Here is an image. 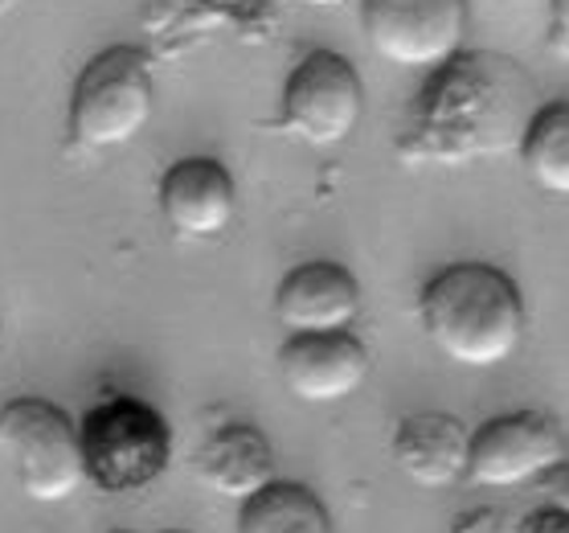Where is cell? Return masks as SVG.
<instances>
[{"instance_id": "6da1fadb", "label": "cell", "mask_w": 569, "mask_h": 533, "mask_svg": "<svg viewBox=\"0 0 569 533\" xmlns=\"http://www.w3.org/2000/svg\"><path fill=\"white\" fill-rule=\"evenodd\" d=\"M532 116V79L517 58L496 50H459L427 70L415 116L393 148L415 169H459L505 148H520Z\"/></svg>"}, {"instance_id": "7a4b0ae2", "label": "cell", "mask_w": 569, "mask_h": 533, "mask_svg": "<svg viewBox=\"0 0 569 533\" xmlns=\"http://www.w3.org/2000/svg\"><path fill=\"white\" fill-rule=\"evenodd\" d=\"M418 320L447 362L492 369L520 349L525 296L517 279L492 263H451L427 279L418 296Z\"/></svg>"}, {"instance_id": "3957f363", "label": "cell", "mask_w": 569, "mask_h": 533, "mask_svg": "<svg viewBox=\"0 0 569 533\" xmlns=\"http://www.w3.org/2000/svg\"><path fill=\"white\" fill-rule=\"evenodd\" d=\"M87 484L99 493H143L172 464V431L156 406L116 394L78 423Z\"/></svg>"}, {"instance_id": "277c9868", "label": "cell", "mask_w": 569, "mask_h": 533, "mask_svg": "<svg viewBox=\"0 0 569 533\" xmlns=\"http://www.w3.org/2000/svg\"><path fill=\"white\" fill-rule=\"evenodd\" d=\"M152 107V58L140 46H107L74 79L70 140L78 148H123L148 128Z\"/></svg>"}, {"instance_id": "5b68a950", "label": "cell", "mask_w": 569, "mask_h": 533, "mask_svg": "<svg viewBox=\"0 0 569 533\" xmlns=\"http://www.w3.org/2000/svg\"><path fill=\"white\" fill-rule=\"evenodd\" d=\"M0 447L13 460L17 484L29 501L58 505L87 484L82 431L46 398H13L0 406Z\"/></svg>"}, {"instance_id": "8992f818", "label": "cell", "mask_w": 569, "mask_h": 533, "mask_svg": "<svg viewBox=\"0 0 569 533\" xmlns=\"http://www.w3.org/2000/svg\"><path fill=\"white\" fill-rule=\"evenodd\" d=\"M365 111V87L357 66L337 50H311L283 82L279 128L311 148L349 140Z\"/></svg>"}, {"instance_id": "52a82bcc", "label": "cell", "mask_w": 569, "mask_h": 533, "mask_svg": "<svg viewBox=\"0 0 569 533\" xmlns=\"http://www.w3.org/2000/svg\"><path fill=\"white\" fill-rule=\"evenodd\" d=\"M361 29L386 62L435 70L463 50L471 0H361Z\"/></svg>"}, {"instance_id": "ba28073f", "label": "cell", "mask_w": 569, "mask_h": 533, "mask_svg": "<svg viewBox=\"0 0 569 533\" xmlns=\"http://www.w3.org/2000/svg\"><path fill=\"white\" fill-rule=\"evenodd\" d=\"M561 460H566V440L553 418L541 411H512L471 431L467 481L479 488H517L541 481Z\"/></svg>"}, {"instance_id": "9c48e42d", "label": "cell", "mask_w": 569, "mask_h": 533, "mask_svg": "<svg viewBox=\"0 0 569 533\" xmlns=\"http://www.w3.org/2000/svg\"><path fill=\"white\" fill-rule=\"evenodd\" d=\"M369 369H373V357L349 328L345 333H299V337H287L279 349V377L287 394H296L299 403H340L361 391Z\"/></svg>"}, {"instance_id": "30bf717a", "label": "cell", "mask_w": 569, "mask_h": 533, "mask_svg": "<svg viewBox=\"0 0 569 533\" xmlns=\"http://www.w3.org/2000/svg\"><path fill=\"white\" fill-rule=\"evenodd\" d=\"M357 316H361V284L340 263H299L283 275V284L274 292V320L291 337H299V333H345Z\"/></svg>"}, {"instance_id": "8fae6325", "label": "cell", "mask_w": 569, "mask_h": 533, "mask_svg": "<svg viewBox=\"0 0 569 533\" xmlns=\"http://www.w3.org/2000/svg\"><path fill=\"white\" fill-rule=\"evenodd\" d=\"M160 214L172 235L218 238L238 214V189L230 169L213 157H184L160 177Z\"/></svg>"}, {"instance_id": "7c38bea8", "label": "cell", "mask_w": 569, "mask_h": 533, "mask_svg": "<svg viewBox=\"0 0 569 533\" xmlns=\"http://www.w3.org/2000/svg\"><path fill=\"white\" fill-rule=\"evenodd\" d=\"M471 427L447 411H418L393 431V464L410 484L442 493L467 476Z\"/></svg>"}, {"instance_id": "4fadbf2b", "label": "cell", "mask_w": 569, "mask_h": 533, "mask_svg": "<svg viewBox=\"0 0 569 533\" xmlns=\"http://www.w3.org/2000/svg\"><path fill=\"white\" fill-rule=\"evenodd\" d=\"M197 481L226 501H250L274 481V447L250 423H226L193 455Z\"/></svg>"}, {"instance_id": "5bb4252c", "label": "cell", "mask_w": 569, "mask_h": 533, "mask_svg": "<svg viewBox=\"0 0 569 533\" xmlns=\"http://www.w3.org/2000/svg\"><path fill=\"white\" fill-rule=\"evenodd\" d=\"M238 533H332V517L308 484L271 481L262 493L242 501Z\"/></svg>"}, {"instance_id": "9a60e30c", "label": "cell", "mask_w": 569, "mask_h": 533, "mask_svg": "<svg viewBox=\"0 0 569 533\" xmlns=\"http://www.w3.org/2000/svg\"><path fill=\"white\" fill-rule=\"evenodd\" d=\"M520 165L537 189L569 197V99L541 103L520 140Z\"/></svg>"}, {"instance_id": "2e32d148", "label": "cell", "mask_w": 569, "mask_h": 533, "mask_svg": "<svg viewBox=\"0 0 569 533\" xmlns=\"http://www.w3.org/2000/svg\"><path fill=\"white\" fill-rule=\"evenodd\" d=\"M451 533H520V521L508 517L505 509L483 505V509H471V513H459Z\"/></svg>"}, {"instance_id": "e0dca14e", "label": "cell", "mask_w": 569, "mask_h": 533, "mask_svg": "<svg viewBox=\"0 0 569 533\" xmlns=\"http://www.w3.org/2000/svg\"><path fill=\"white\" fill-rule=\"evenodd\" d=\"M537 488H541L545 496V505H557V509H566L569 513V460H561L557 468H549L537 481Z\"/></svg>"}, {"instance_id": "ac0fdd59", "label": "cell", "mask_w": 569, "mask_h": 533, "mask_svg": "<svg viewBox=\"0 0 569 533\" xmlns=\"http://www.w3.org/2000/svg\"><path fill=\"white\" fill-rule=\"evenodd\" d=\"M520 533H569V513L557 505L532 509L529 517L520 521Z\"/></svg>"}, {"instance_id": "d6986e66", "label": "cell", "mask_w": 569, "mask_h": 533, "mask_svg": "<svg viewBox=\"0 0 569 533\" xmlns=\"http://www.w3.org/2000/svg\"><path fill=\"white\" fill-rule=\"evenodd\" d=\"M549 50L569 58V0H549Z\"/></svg>"}, {"instance_id": "ffe728a7", "label": "cell", "mask_w": 569, "mask_h": 533, "mask_svg": "<svg viewBox=\"0 0 569 533\" xmlns=\"http://www.w3.org/2000/svg\"><path fill=\"white\" fill-rule=\"evenodd\" d=\"M311 9H340V4H349V0H303Z\"/></svg>"}, {"instance_id": "44dd1931", "label": "cell", "mask_w": 569, "mask_h": 533, "mask_svg": "<svg viewBox=\"0 0 569 533\" xmlns=\"http://www.w3.org/2000/svg\"><path fill=\"white\" fill-rule=\"evenodd\" d=\"M17 4H21V0H0V21H4V17H9V13H13V9H17Z\"/></svg>"}, {"instance_id": "7402d4cb", "label": "cell", "mask_w": 569, "mask_h": 533, "mask_svg": "<svg viewBox=\"0 0 569 533\" xmlns=\"http://www.w3.org/2000/svg\"><path fill=\"white\" fill-rule=\"evenodd\" d=\"M169 533H184V530H169Z\"/></svg>"}]
</instances>
